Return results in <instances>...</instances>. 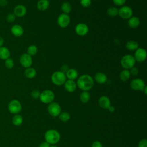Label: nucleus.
Segmentation results:
<instances>
[{
	"label": "nucleus",
	"mask_w": 147,
	"mask_h": 147,
	"mask_svg": "<svg viewBox=\"0 0 147 147\" xmlns=\"http://www.w3.org/2000/svg\"><path fill=\"white\" fill-rule=\"evenodd\" d=\"M94 85V80L92 76L88 74L80 76L76 82V86L82 91H89Z\"/></svg>",
	"instance_id": "1"
},
{
	"label": "nucleus",
	"mask_w": 147,
	"mask_h": 147,
	"mask_svg": "<svg viewBox=\"0 0 147 147\" xmlns=\"http://www.w3.org/2000/svg\"><path fill=\"white\" fill-rule=\"evenodd\" d=\"M44 138L45 142H48L49 144L54 145L60 141V134L57 130L50 129L45 133Z\"/></svg>",
	"instance_id": "2"
},
{
	"label": "nucleus",
	"mask_w": 147,
	"mask_h": 147,
	"mask_svg": "<svg viewBox=\"0 0 147 147\" xmlns=\"http://www.w3.org/2000/svg\"><path fill=\"white\" fill-rule=\"evenodd\" d=\"M52 82L56 86H61L64 84L67 80L65 74L60 71L54 72L51 76Z\"/></svg>",
	"instance_id": "3"
},
{
	"label": "nucleus",
	"mask_w": 147,
	"mask_h": 147,
	"mask_svg": "<svg viewBox=\"0 0 147 147\" xmlns=\"http://www.w3.org/2000/svg\"><path fill=\"white\" fill-rule=\"evenodd\" d=\"M136 60L131 55H125L121 60V65L125 69H130L136 64Z\"/></svg>",
	"instance_id": "4"
},
{
	"label": "nucleus",
	"mask_w": 147,
	"mask_h": 147,
	"mask_svg": "<svg viewBox=\"0 0 147 147\" xmlns=\"http://www.w3.org/2000/svg\"><path fill=\"white\" fill-rule=\"evenodd\" d=\"M55 97V94L52 91L50 90H45L40 94L39 99L42 103L44 104H49L53 101Z\"/></svg>",
	"instance_id": "5"
},
{
	"label": "nucleus",
	"mask_w": 147,
	"mask_h": 147,
	"mask_svg": "<svg viewBox=\"0 0 147 147\" xmlns=\"http://www.w3.org/2000/svg\"><path fill=\"white\" fill-rule=\"evenodd\" d=\"M133 11L132 9L128 6H122L118 9V16L122 19L128 20L133 16Z\"/></svg>",
	"instance_id": "6"
},
{
	"label": "nucleus",
	"mask_w": 147,
	"mask_h": 147,
	"mask_svg": "<svg viewBox=\"0 0 147 147\" xmlns=\"http://www.w3.org/2000/svg\"><path fill=\"white\" fill-rule=\"evenodd\" d=\"M22 109V106L19 100L17 99H13L8 104L9 111L13 114L19 113Z\"/></svg>",
	"instance_id": "7"
},
{
	"label": "nucleus",
	"mask_w": 147,
	"mask_h": 147,
	"mask_svg": "<svg viewBox=\"0 0 147 147\" xmlns=\"http://www.w3.org/2000/svg\"><path fill=\"white\" fill-rule=\"evenodd\" d=\"M131 89L136 91H143L146 86L145 82L141 78H136L132 80L130 84Z\"/></svg>",
	"instance_id": "8"
},
{
	"label": "nucleus",
	"mask_w": 147,
	"mask_h": 147,
	"mask_svg": "<svg viewBox=\"0 0 147 147\" xmlns=\"http://www.w3.org/2000/svg\"><path fill=\"white\" fill-rule=\"evenodd\" d=\"M70 21H71L70 17L69 16L68 14H65V13H62L60 14L58 16L57 20L58 25L62 28H65L67 27L69 25Z\"/></svg>",
	"instance_id": "9"
},
{
	"label": "nucleus",
	"mask_w": 147,
	"mask_h": 147,
	"mask_svg": "<svg viewBox=\"0 0 147 147\" xmlns=\"http://www.w3.org/2000/svg\"><path fill=\"white\" fill-rule=\"evenodd\" d=\"M48 111L53 117H57L61 112V107L57 102H52L48 106Z\"/></svg>",
	"instance_id": "10"
},
{
	"label": "nucleus",
	"mask_w": 147,
	"mask_h": 147,
	"mask_svg": "<svg viewBox=\"0 0 147 147\" xmlns=\"http://www.w3.org/2000/svg\"><path fill=\"white\" fill-rule=\"evenodd\" d=\"M133 56L136 60V61L142 63L146 60L147 57V53L145 49L138 47L135 51V53Z\"/></svg>",
	"instance_id": "11"
},
{
	"label": "nucleus",
	"mask_w": 147,
	"mask_h": 147,
	"mask_svg": "<svg viewBox=\"0 0 147 147\" xmlns=\"http://www.w3.org/2000/svg\"><path fill=\"white\" fill-rule=\"evenodd\" d=\"M20 63L23 67L25 68L30 67L33 63L32 56L28 55L27 53H23L20 57Z\"/></svg>",
	"instance_id": "12"
},
{
	"label": "nucleus",
	"mask_w": 147,
	"mask_h": 147,
	"mask_svg": "<svg viewBox=\"0 0 147 147\" xmlns=\"http://www.w3.org/2000/svg\"><path fill=\"white\" fill-rule=\"evenodd\" d=\"M75 31L78 36H84L88 33L89 28L87 24L84 23H79L76 25Z\"/></svg>",
	"instance_id": "13"
},
{
	"label": "nucleus",
	"mask_w": 147,
	"mask_h": 147,
	"mask_svg": "<svg viewBox=\"0 0 147 147\" xmlns=\"http://www.w3.org/2000/svg\"><path fill=\"white\" fill-rule=\"evenodd\" d=\"M27 12V9L24 5H18L14 8L13 13L16 17H24Z\"/></svg>",
	"instance_id": "14"
},
{
	"label": "nucleus",
	"mask_w": 147,
	"mask_h": 147,
	"mask_svg": "<svg viewBox=\"0 0 147 147\" xmlns=\"http://www.w3.org/2000/svg\"><path fill=\"white\" fill-rule=\"evenodd\" d=\"M65 90L68 92H73L76 88V83L73 80L68 79L64 84Z\"/></svg>",
	"instance_id": "15"
},
{
	"label": "nucleus",
	"mask_w": 147,
	"mask_h": 147,
	"mask_svg": "<svg viewBox=\"0 0 147 147\" xmlns=\"http://www.w3.org/2000/svg\"><path fill=\"white\" fill-rule=\"evenodd\" d=\"M23 28L18 24H15L11 28V33L15 37H21L24 34Z\"/></svg>",
	"instance_id": "16"
},
{
	"label": "nucleus",
	"mask_w": 147,
	"mask_h": 147,
	"mask_svg": "<svg viewBox=\"0 0 147 147\" xmlns=\"http://www.w3.org/2000/svg\"><path fill=\"white\" fill-rule=\"evenodd\" d=\"M98 104L99 106L104 109H107L111 105L110 99L106 96H102L99 98L98 100Z\"/></svg>",
	"instance_id": "17"
},
{
	"label": "nucleus",
	"mask_w": 147,
	"mask_h": 147,
	"mask_svg": "<svg viewBox=\"0 0 147 147\" xmlns=\"http://www.w3.org/2000/svg\"><path fill=\"white\" fill-rule=\"evenodd\" d=\"M140 24V19L136 16H131L127 20V25L130 28H136Z\"/></svg>",
	"instance_id": "18"
},
{
	"label": "nucleus",
	"mask_w": 147,
	"mask_h": 147,
	"mask_svg": "<svg viewBox=\"0 0 147 147\" xmlns=\"http://www.w3.org/2000/svg\"><path fill=\"white\" fill-rule=\"evenodd\" d=\"M94 80L99 84H104L107 80V77L106 74L103 72H98L95 75Z\"/></svg>",
	"instance_id": "19"
},
{
	"label": "nucleus",
	"mask_w": 147,
	"mask_h": 147,
	"mask_svg": "<svg viewBox=\"0 0 147 147\" xmlns=\"http://www.w3.org/2000/svg\"><path fill=\"white\" fill-rule=\"evenodd\" d=\"M10 51L6 47H0V59L5 60L10 57Z\"/></svg>",
	"instance_id": "20"
},
{
	"label": "nucleus",
	"mask_w": 147,
	"mask_h": 147,
	"mask_svg": "<svg viewBox=\"0 0 147 147\" xmlns=\"http://www.w3.org/2000/svg\"><path fill=\"white\" fill-rule=\"evenodd\" d=\"M49 5L48 0H39L37 3V8L40 11H45L48 9Z\"/></svg>",
	"instance_id": "21"
},
{
	"label": "nucleus",
	"mask_w": 147,
	"mask_h": 147,
	"mask_svg": "<svg viewBox=\"0 0 147 147\" xmlns=\"http://www.w3.org/2000/svg\"><path fill=\"white\" fill-rule=\"evenodd\" d=\"M65 76L67 79L74 80L78 77V72L75 69L70 68L65 73Z\"/></svg>",
	"instance_id": "22"
},
{
	"label": "nucleus",
	"mask_w": 147,
	"mask_h": 147,
	"mask_svg": "<svg viewBox=\"0 0 147 147\" xmlns=\"http://www.w3.org/2000/svg\"><path fill=\"white\" fill-rule=\"evenodd\" d=\"M25 76L28 79H33L34 78L37 74V72L36 69L32 67H29L26 68L25 72Z\"/></svg>",
	"instance_id": "23"
},
{
	"label": "nucleus",
	"mask_w": 147,
	"mask_h": 147,
	"mask_svg": "<svg viewBox=\"0 0 147 147\" xmlns=\"http://www.w3.org/2000/svg\"><path fill=\"white\" fill-rule=\"evenodd\" d=\"M130 73L129 69H123L119 74V79L122 82H126L130 78Z\"/></svg>",
	"instance_id": "24"
},
{
	"label": "nucleus",
	"mask_w": 147,
	"mask_h": 147,
	"mask_svg": "<svg viewBox=\"0 0 147 147\" xmlns=\"http://www.w3.org/2000/svg\"><path fill=\"white\" fill-rule=\"evenodd\" d=\"M90 99V94L88 91H83L80 95V100L82 103H87Z\"/></svg>",
	"instance_id": "25"
},
{
	"label": "nucleus",
	"mask_w": 147,
	"mask_h": 147,
	"mask_svg": "<svg viewBox=\"0 0 147 147\" xmlns=\"http://www.w3.org/2000/svg\"><path fill=\"white\" fill-rule=\"evenodd\" d=\"M126 48L129 51H136L138 48V44L137 41L130 40L126 43Z\"/></svg>",
	"instance_id": "26"
},
{
	"label": "nucleus",
	"mask_w": 147,
	"mask_h": 147,
	"mask_svg": "<svg viewBox=\"0 0 147 147\" xmlns=\"http://www.w3.org/2000/svg\"><path fill=\"white\" fill-rule=\"evenodd\" d=\"M23 122V118L20 114H15L12 118V123L16 126H19L21 125Z\"/></svg>",
	"instance_id": "27"
},
{
	"label": "nucleus",
	"mask_w": 147,
	"mask_h": 147,
	"mask_svg": "<svg viewBox=\"0 0 147 147\" xmlns=\"http://www.w3.org/2000/svg\"><path fill=\"white\" fill-rule=\"evenodd\" d=\"M61 9L63 11V13L68 14L72 10V6L69 2H64L61 6Z\"/></svg>",
	"instance_id": "28"
},
{
	"label": "nucleus",
	"mask_w": 147,
	"mask_h": 147,
	"mask_svg": "<svg viewBox=\"0 0 147 147\" xmlns=\"http://www.w3.org/2000/svg\"><path fill=\"white\" fill-rule=\"evenodd\" d=\"M108 16L111 17H114L118 15V9L116 7H110L107 10Z\"/></svg>",
	"instance_id": "29"
},
{
	"label": "nucleus",
	"mask_w": 147,
	"mask_h": 147,
	"mask_svg": "<svg viewBox=\"0 0 147 147\" xmlns=\"http://www.w3.org/2000/svg\"><path fill=\"white\" fill-rule=\"evenodd\" d=\"M38 52V48L37 46L34 45H30L27 48V53L30 56H34Z\"/></svg>",
	"instance_id": "30"
},
{
	"label": "nucleus",
	"mask_w": 147,
	"mask_h": 147,
	"mask_svg": "<svg viewBox=\"0 0 147 147\" xmlns=\"http://www.w3.org/2000/svg\"><path fill=\"white\" fill-rule=\"evenodd\" d=\"M59 119L63 122H67L70 119V114L67 112H63L59 115Z\"/></svg>",
	"instance_id": "31"
},
{
	"label": "nucleus",
	"mask_w": 147,
	"mask_h": 147,
	"mask_svg": "<svg viewBox=\"0 0 147 147\" xmlns=\"http://www.w3.org/2000/svg\"><path fill=\"white\" fill-rule=\"evenodd\" d=\"M5 65L8 69H11L14 66V60L11 58H8L5 60Z\"/></svg>",
	"instance_id": "32"
},
{
	"label": "nucleus",
	"mask_w": 147,
	"mask_h": 147,
	"mask_svg": "<svg viewBox=\"0 0 147 147\" xmlns=\"http://www.w3.org/2000/svg\"><path fill=\"white\" fill-rule=\"evenodd\" d=\"M92 3L91 0H80V3L81 6L83 7H88L89 6H91Z\"/></svg>",
	"instance_id": "33"
},
{
	"label": "nucleus",
	"mask_w": 147,
	"mask_h": 147,
	"mask_svg": "<svg viewBox=\"0 0 147 147\" xmlns=\"http://www.w3.org/2000/svg\"><path fill=\"white\" fill-rule=\"evenodd\" d=\"M16 18V16L14 13H9L7 14L6 17V21L8 22L11 23L15 21Z\"/></svg>",
	"instance_id": "34"
},
{
	"label": "nucleus",
	"mask_w": 147,
	"mask_h": 147,
	"mask_svg": "<svg viewBox=\"0 0 147 147\" xmlns=\"http://www.w3.org/2000/svg\"><path fill=\"white\" fill-rule=\"evenodd\" d=\"M40 92L37 90H34L31 92V96L33 99H38L40 95Z\"/></svg>",
	"instance_id": "35"
},
{
	"label": "nucleus",
	"mask_w": 147,
	"mask_h": 147,
	"mask_svg": "<svg viewBox=\"0 0 147 147\" xmlns=\"http://www.w3.org/2000/svg\"><path fill=\"white\" fill-rule=\"evenodd\" d=\"M126 0H113L114 4L118 6H122L125 3Z\"/></svg>",
	"instance_id": "36"
},
{
	"label": "nucleus",
	"mask_w": 147,
	"mask_h": 147,
	"mask_svg": "<svg viewBox=\"0 0 147 147\" xmlns=\"http://www.w3.org/2000/svg\"><path fill=\"white\" fill-rule=\"evenodd\" d=\"M130 73L131 75H133V76H136L137 75H138V69L136 67H133L132 68H131L130 69H129Z\"/></svg>",
	"instance_id": "37"
},
{
	"label": "nucleus",
	"mask_w": 147,
	"mask_h": 147,
	"mask_svg": "<svg viewBox=\"0 0 147 147\" xmlns=\"http://www.w3.org/2000/svg\"><path fill=\"white\" fill-rule=\"evenodd\" d=\"M138 147H147V140L145 138L141 140L138 144Z\"/></svg>",
	"instance_id": "38"
},
{
	"label": "nucleus",
	"mask_w": 147,
	"mask_h": 147,
	"mask_svg": "<svg viewBox=\"0 0 147 147\" xmlns=\"http://www.w3.org/2000/svg\"><path fill=\"white\" fill-rule=\"evenodd\" d=\"M68 69H69V68H68V65H66V64H64V65H63L61 66L60 71H61V72H63V73H64V74H65V73L67 72V71H68Z\"/></svg>",
	"instance_id": "39"
},
{
	"label": "nucleus",
	"mask_w": 147,
	"mask_h": 147,
	"mask_svg": "<svg viewBox=\"0 0 147 147\" xmlns=\"http://www.w3.org/2000/svg\"><path fill=\"white\" fill-rule=\"evenodd\" d=\"M91 147H102V144L100 141H95L92 144Z\"/></svg>",
	"instance_id": "40"
},
{
	"label": "nucleus",
	"mask_w": 147,
	"mask_h": 147,
	"mask_svg": "<svg viewBox=\"0 0 147 147\" xmlns=\"http://www.w3.org/2000/svg\"><path fill=\"white\" fill-rule=\"evenodd\" d=\"M7 5V0H0V6L2 7H5Z\"/></svg>",
	"instance_id": "41"
},
{
	"label": "nucleus",
	"mask_w": 147,
	"mask_h": 147,
	"mask_svg": "<svg viewBox=\"0 0 147 147\" xmlns=\"http://www.w3.org/2000/svg\"><path fill=\"white\" fill-rule=\"evenodd\" d=\"M49 146H50V144H49L48 142H47L45 141L42 142L39 145V147H49Z\"/></svg>",
	"instance_id": "42"
},
{
	"label": "nucleus",
	"mask_w": 147,
	"mask_h": 147,
	"mask_svg": "<svg viewBox=\"0 0 147 147\" xmlns=\"http://www.w3.org/2000/svg\"><path fill=\"white\" fill-rule=\"evenodd\" d=\"M107 109L111 113H113V112H114L115 111V107L114 106H111V105L108 107Z\"/></svg>",
	"instance_id": "43"
},
{
	"label": "nucleus",
	"mask_w": 147,
	"mask_h": 147,
	"mask_svg": "<svg viewBox=\"0 0 147 147\" xmlns=\"http://www.w3.org/2000/svg\"><path fill=\"white\" fill-rule=\"evenodd\" d=\"M4 44V40L2 36H0V47H2Z\"/></svg>",
	"instance_id": "44"
},
{
	"label": "nucleus",
	"mask_w": 147,
	"mask_h": 147,
	"mask_svg": "<svg viewBox=\"0 0 147 147\" xmlns=\"http://www.w3.org/2000/svg\"><path fill=\"white\" fill-rule=\"evenodd\" d=\"M144 91V93H145V95H146L147 94V87L146 86H145V88H144V90H143V91Z\"/></svg>",
	"instance_id": "45"
},
{
	"label": "nucleus",
	"mask_w": 147,
	"mask_h": 147,
	"mask_svg": "<svg viewBox=\"0 0 147 147\" xmlns=\"http://www.w3.org/2000/svg\"><path fill=\"white\" fill-rule=\"evenodd\" d=\"M49 147H57V146H56V145H52L50 146Z\"/></svg>",
	"instance_id": "46"
}]
</instances>
